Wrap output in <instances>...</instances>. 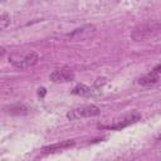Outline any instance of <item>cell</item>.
<instances>
[{"label": "cell", "mask_w": 161, "mask_h": 161, "mask_svg": "<svg viewBox=\"0 0 161 161\" xmlns=\"http://www.w3.org/2000/svg\"><path fill=\"white\" fill-rule=\"evenodd\" d=\"M160 33H161L160 21H146L133 28V30L131 31V38L135 42H142V40L153 38Z\"/></svg>", "instance_id": "6da1fadb"}, {"label": "cell", "mask_w": 161, "mask_h": 161, "mask_svg": "<svg viewBox=\"0 0 161 161\" xmlns=\"http://www.w3.org/2000/svg\"><path fill=\"white\" fill-rule=\"evenodd\" d=\"M140 119H141V114L137 113V112H132V113L117 119L112 125H108V126H101L99 125V127L101 128H109V130H121V128H123V127H126L128 125H132V123H135V122H137Z\"/></svg>", "instance_id": "277c9868"}, {"label": "cell", "mask_w": 161, "mask_h": 161, "mask_svg": "<svg viewBox=\"0 0 161 161\" xmlns=\"http://www.w3.org/2000/svg\"><path fill=\"white\" fill-rule=\"evenodd\" d=\"M38 60H39L38 53H35V52H29V53L24 54L23 57H20L19 59H13L11 63H13V65H14L15 68L23 70V69H28V68L35 65V64L38 63Z\"/></svg>", "instance_id": "3957f363"}, {"label": "cell", "mask_w": 161, "mask_h": 161, "mask_svg": "<svg viewBox=\"0 0 161 161\" xmlns=\"http://www.w3.org/2000/svg\"><path fill=\"white\" fill-rule=\"evenodd\" d=\"M93 30H94V26H93V25H86V26H82V28L75 29L74 31H72L70 34H68V36L74 38V36L78 35V34H83L84 31H86V33H89V31H93Z\"/></svg>", "instance_id": "30bf717a"}, {"label": "cell", "mask_w": 161, "mask_h": 161, "mask_svg": "<svg viewBox=\"0 0 161 161\" xmlns=\"http://www.w3.org/2000/svg\"><path fill=\"white\" fill-rule=\"evenodd\" d=\"M5 112L11 114V116H23V114H28L29 113V108L24 104H11L8 108H5Z\"/></svg>", "instance_id": "ba28073f"}, {"label": "cell", "mask_w": 161, "mask_h": 161, "mask_svg": "<svg viewBox=\"0 0 161 161\" xmlns=\"http://www.w3.org/2000/svg\"><path fill=\"white\" fill-rule=\"evenodd\" d=\"M157 80H158V73H155L152 70L150 74H146V75L141 77L138 79V83L142 84V86H151V84H155Z\"/></svg>", "instance_id": "9c48e42d"}, {"label": "cell", "mask_w": 161, "mask_h": 161, "mask_svg": "<svg viewBox=\"0 0 161 161\" xmlns=\"http://www.w3.org/2000/svg\"><path fill=\"white\" fill-rule=\"evenodd\" d=\"M101 113V109L94 106V104H88V106H82V107H77L72 111H69L67 113V118H69L70 121H75V119H80V118H87V117H96Z\"/></svg>", "instance_id": "7a4b0ae2"}, {"label": "cell", "mask_w": 161, "mask_h": 161, "mask_svg": "<svg viewBox=\"0 0 161 161\" xmlns=\"http://www.w3.org/2000/svg\"><path fill=\"white\" fill-rule=\"evenodd\" d=\"M73 146H74V141H69L68 140V141H63V142L44 147L43 148V153H53V152H58V151H62V150H65V148H69V147H73Z\"/></svg>", "instance_id": "52a82bcc"}, {"label": "cell", "mask_w": 161, "mask_h": 161, "mask_svg": "<svg viewBox=\"0 0 161 161\" xmlns=\"http://www.w3.org/2000/svg\"><path fill=\"white\" fill-rule=\"evenodd\" d=\"M49 79L54 83H67L74 79V73L68 69H57L50 73Z\"/></svg>", "instance_id": "5b68a950"}, {"label": "cell", "mask_w": 161, "mask_h": 161, "mask_svg": "<svg viewBox=\"0 0 161 161\" xmlns=\"http://www.w3.org/2000/svg\"><path fill=\"white\" fill-rule=\"evenodd\" d=\"M153 72H155V73H161V64L156 65V67L153 68Z\"/></svg>", "instance_id": "7c38bea8"}, {"label": "cell", "mask_w": 161, "mask_h": 161, "mask_svg": "<svg viewBox=\"0 0 161 161\" xmlns=\"http://www.w3.org/2000/svg\"><path fill=\"white\" fill-rule=\"evenodd\" d=\"M39 96H44L45 94V88H39Z\"/></svg>", "instance_id": "4fadbf2b"}, {"label": "cell", "mask_w": 161, "mask_h": 161, "mask_svg": "<svg viewBox=\"0 0 161 161\" xmlns=\"http://www.w3.org/2000/svg\"><path fill=\"white\" fill-rule=\"evenodd\" d=\"M72 93L77 94V96H82V97H92V96L98 94V89L97 88H91V87H88L83 83H79L72 89Z\"/></svg>", "instance_id": "8992f818"}, {"label": "cell", "mask_w": 161, "mask_h": 161, "mask_svg": "<svg viewBox=\"0 0 161 161\" xmlns=\"http://www.w3.org/2000/svg\"><path fill=\"white\" fill-rule=\"evenodd\" d=\"M10 24V15L8 13H3L1 14V20H0V29H5L8 25Z\"/></svg>", "instance_id": "8fae6325"}]
</instances>
